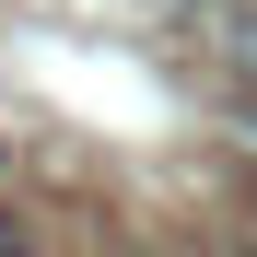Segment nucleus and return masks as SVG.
<instances>
[{
	"mask_svg": "<svg viewBox=\"0 0 257 257\" xmlns=\"http://www.w3.org/2000/svg\"><path fill=\"white\" fill-rule=\"evenodd\" d=\"M0 257H35V245H24V222H0Z\"/></svg>",
	"mask_w": 257,
	"mask_h": 257,
	"instance_id": "obj_1",
	"label": "nucleus"
}]
</instances>
